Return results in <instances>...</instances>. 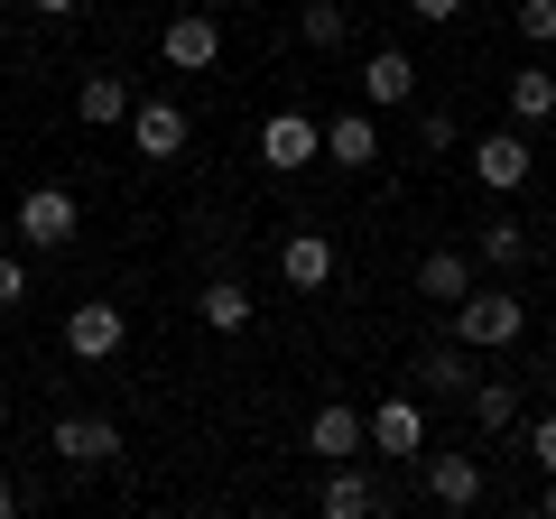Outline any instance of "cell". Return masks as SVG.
<instances>
[{
  "label": "cell",
  "mask_w": 556,
  "mask_h": 519,
  "mask_svg": "<svg viewBox=\"0 0 556 519\" xmlns=\"http://www.w3.org/2000/svg\"><path fill=\"white\" fill-rule=\"evenodd\" d=\"M186 140H195V121H186V102H177V93L130 102V149H139L149 167H159V159H186Z\"/></svg>",
  "instance_id": "6"
},
{
  "label": "cell",
  "mask_w": 556,
  "mask_h": 519,
  "mask_svg": "<svg viewBox=\"0 0 556 519\" xmlns=\"http://www.w3.org/2000/svg\"><path fill=\"white\" fill-rule=\"evenodd\" d=\"M529 464H538V473H556V408H547V418H529Z\"/></svg>",
  "instance_id": "26"
},
{
  "label": "cell",
  "mask_w": 556,
  "mask_h": 519,
  "mask_svg": "<svg viewBox=\"0 0 556 519\" xmlns=\"http://www.w3.org/2000/svg\"><path fill=\"white\" fill-rule=\"evenodd\" d=\"M0 241H10V214H0Z\"/></svg>",
  "instance_id": "34"
},
{
  "label": "cell",
  "mask_w": 556,
  "mask_h": 519,
  "mask_svg": "<svg viewBox=\"0 0 556 519\" xmlns=\"http://www.w3.org/2000/svg\"><path fill=\"white\" fill-rule=\"evenodd\" d=\"M519 38H529V47H556V0H519Z\"/></svg>",
  "instance_id": "25"
},
{
  "label": "cell",
  "mask_w": 556,
  "mask_h": 519,
  "mask_svg": "<svg viewBox=\"0 0 556 519\" xmlns=\"http://www.w3.org/2000/svg\"><path fill=\"white\" fill-rule=\"evenodd\" d=\"M159 56L177 65V75H214V65H223V10H204V0L177 10V20L159 28Z\"/></svg>",
  "instance_id": "4"
},
{
  "label": "cell",
  "mask_w": 556,
  "mask_h": 519,
  "mask_svg": "<svg viewBox=\"0 0 556 519\" xmlns=\"http://www.w3.org/2000/svg\"><path fill=\"white\" fill-rule=\"evenodd\" d=\"M306 455H325V464H353V455H371V418H362L353 400H325L316 418H306Z\"/></svg>",
  "instance_id": "10"
},
{
  "label": "cell",
  "mask_w": 556,
  "mask_h": 519,
  "mask_svg": "<svg viewBox=\"0 0 556 519\" xmlns=\"http://www.w3.org/2000/svg\"><path fill=\"white\" fill-rule=\"evenodd\" d=\"M529 167H538V149L519 140V130H482V140H473V186H482V195H519Z\"/></svg>",
  "instance_id": "7"
},
{
  "label": "cell",
  "mask_w": 556,
  "mask_h": 519,
  "mask_svg": "<svg viewBox=\"0 0 556 519\" xmlns=\"http://www.w3.org/2000/svg\"><path fill=\"white\" fill-rule=\"evenodd\" d=\"M445 334L473 343V353H510V343L529 334V306L510 298V279H501V288H473V298L445 306Z\"/></svg>",
  "instance_id": "1"
},
{
  "label": "cell",
  "mask_w": 556,
  "mask_h": 519,
  "mask_svg": "<svg viewBox=\"0 0 556 519\" xmlns=\"http://www.w3.org/2000/svg\"><path fill=\"white\" fill-rule=\"evenodd\" d=\"M10 510H20V492H10V482H0V519H10Z\"/></svg>",
  "instance_id": "31"
},
{
  "label": "cell",
  "mask_w": 556,
  "mask_h": 519,
  "mask_svg": "<svg viewBox=\"0 0 556 519\" xmlns=\"http://www.w3.org/2000/svg\"><path fill=\"white\" fill-rule=\"evenodd\" d=\"M464 408H473L482 436H510V427H519V380H473V390H464Z\"/></svg>",
  "instance_id": "22"
},
{
  "label": "cell",
  "mask_w": 556,
  "mask_h": 519,
  "mask_svg": "<svg viewBox=\"0 0 556 519\" xmlns=\"http://www.w3.org/2000/svg\"><path fill=\"white\" fill-rule=\"evenodd\" d=\"M204 10H232V0H204Z\"/></svg>",
  "instance_id": "32"
},
{
  "label": "cell",
  "mask_w": 556,
  "mask_h": 519,
  "mask_svg": "<svg viewBox=\"0 0 556 519\" xmlns=\"http://www.w3.org/2000/svg\"><path fill=\"white\" fill-rule=\"evenodd\" d=\"M316 510H325V519H371L380 492L362 482V464H334V473H325V492H316Z\"/></svg>",
  "instance_id": "21"
},
{
  "label": "cell",
  "mask_w": 556,
  "mask_h": 519,
  "mask_svg": "<svg viewBox=\"0 0 556 519\" xmlns=\"http://www.w3.org/2000/svg\"><path fill=\"white\" fill-rule=\"evenodd\" d=\"M538 510H547V519H556V473H547V492H538Z\"/></svg>",
  "instance_id": "30"
},
{
  "label": "cell",
  "mask_w": 556,
  "mask_h": 519,
  "mask_svg": "<svg viewBox=\"0 0 556 519\" xmlns=\"http://www.w3.org/2000/svg\"><path fill=\"white\" fill-rule=\"evenodd\" d=\"M278 279H288V288H325V279H334V241H325V232H288V241H278Z\"/></svg>",
  "instance_id": "18"
},
{
  "label": "cell",
  "mask_w": 556,
  "mask_h": 519,
  "mask_svg": "<svg viewBox=\"0 0 556 519\" xmlns=\"http://www.w3.org/2000/svg\"><path fill=\"white\" fill-rule=\"evenodd\" d=\"M501 102H510L519 130H538V121H556V75H547V65H519V75L501 84Z\"/></svg>",
  "instance_id": "20"
},
{
  "label": "cell",
  "mask_w": 556,
  "mask_h": 519,
  "mask_svg": "<svg viewBox=\"0 0 556 519\" xmlns=\"http://www.w3.org/2000/svg\"><path fill=\"white\" fill-rule=\"evenodd\" d=\"M473 269H482L473 251H427V260H417V298H427V306H455V298H473Z\"/></svg>",
  "instance_id": "17"
},
{
  "label": "cell",
  "mask_w": 556,
  "mask_h": 519,
  "mask_svg": "<svg viewBox=\"0 0 556 519\" xmlns=\"http://www.w3.org/2000/svg\"><path fill=\"white\" fill-rule=\"evenodd\" d=\"M417 390H427V400H464V390H473V343H427V353H417Z\"/></svg>",
  "instance_id": "14"
},
{
  "label": "cell",
  "mask_w": 556,
  "mask_h": 519,
  "mask_svg": "<svg viewBox=\"0 0 556 519\" xmlns=\"http://www.w3.org/2000/svg\"><path fill=\"white\" fill-rule=\"evenodd\" d=\"M28 10H38V20H75L84 0H28Z\"/></svg>",
  "instance_id": "29"
},
{
  "label": "cell",
  "mask_w": 556,
  "mask_h": 519,
  "mask_svg": "<svg viewBox=\"0 0 556 519\" xmlns=\"http://www.w3.org/2000/svg\"><path fill=\"white\" fill-rule=\"evenodd\" d=\"M408 10H417V20H427V28H445V20H464V0H408Z\"/></svg>",
  "instance_id": "28"
},
{
  "label": "cell",
  "mask_w": 556,
  "mask_h": 519,
  "mask_svg": "<svg viewBox=\"0 0 556 519\" xmlns=\"http://www.w3.org/2000/svg\"><path fill=\"white\" fill-rule=\"evenodd\" d=\"M371 455H390V464L427 455V400H417V390H399V400L371 408Z\"/></svg>",
  "instance_id": "8"
},
{
  "label": "cell",
  "mask_w": 556,
  "mask_h": 519,
  "mask_svg": "<svg viewBox=\"0 0 556 519\" xmlns=\"http://www.w3.org/2000/svg\"><path fill=\"white\" fill-rule=\"evenodd\" d=\"M0 436H10V408H0Z\"/></svg>",
  "instance_id": "33"
},
{
  "label": "cell",
  "mask_w": 556,
  "mask_h": 519,
  "mask_svg": "<svg viewBox=\"0 0 556 519\" xmlns=\"http://www.w3.org/2000/svg\"><path fill=\"white\" fill-rule=\"evenodd\" d=\"M417 482H427V501H437V510H482V492H492L482 455H445V445H427V455H417Z\"/></svg>",
  "instance_id": "5"
},
{
  "label": "cell",
  "mask_w": 556,
  "mask_h": 519,
  "mask_svg": "<svg viewBox=\"0 0 556 519\" xmlns=\"http://www.w3.org/2000/svg\"><path fill=\"white\" fill-rule=\"evenodd\" d=\"M47 455H56V464H75V473H102V464H121L130 445H121V427H112V418H56Z\"/></svg>",
  "instance_id": "9"
},
{
  "label": "cell",
  "mask_w": 556,
  "mask_h": 519,
  "mask_svg": "<svg viewBox=\"0 0 556 519\" xmlns=\"http://www.w3.org/2000/svg\"><path fill=\"white\" fill-rule=\"evenodd\" d=\"M121 343H130V316H121L112 298H84L75 316H65V353L75 362H112Z\"/></svg>",
  "instance_id": "11"
},
{
  "label": "cell",
  "mask_w": 556,
  "mask_h": 519,
  "mask_svg": "<svg viewBox=\"0 0 556 519\" xmlns=\"http://www.w3.org/2000/svg\"><path fill=\"white\" fill-rule=\"evenodd\" d=\"M130 102H139L130 75H112V65H93V75L75 84V112L93 121V130H121V121H130Z\"/></svg>",
  "instance_id": "16"
},
{
  "label": "cell",
  "mask_w": 556,
  "mask_h": 519,
  "mask_svg": "<svg viewBox=\"0 0 556 519\" xmlns=\"http://www.w3.org/2000/svg\"><path fill=\"white\" fill-rule=\"evenodd\" d=\"M473 260L492 269V279H510L519 260H529V223H519L510 204H501V214H482V223H473Z\"/></svg>",
  "instance_id": "12"
},
{
  "label": "cell",
  "mask_w": 556,
  "mask_h": 519,
  "mask_svg": "<svg viewBox=\"0 0 556 519\" xmlns=\"http://www.w3.org/2000/svg\"><path fill=\"white\" fill-rule=\"evenodd\" d=\"M362 102H371V112L417 102V65H408V47H380V56H362Z\"/></svg>",
  "instance_id": "13"
},
{
  "label": "cell",
  "mask_w": 556,
  "mask_h": 519,
  "mask_svg": "<svg viewBox=\"0 0 556 519\" xmlns=\"http://www.w3.org/2000/svg\"><path fill=\"white\" fill-rule=\"evenodd\" d=\"M325 159L353 167V177L380 159V121H371V102H362V112H334V121H325Z\"/></svg>",
  "instance_id": "15"
},
{
  "label": "cell",
  "mask_w": 556,
  "mask_h": 519,
  "mask_svg": "<svg viewBox=\"0 0 556 519\" xmlns=\"http://www.w3.org/2000/svg\"><path fill=\"white\" fill-rule=\"evenodd\" d=\"M298 38H306V47H325V56H334V47L353 38V10H343V0H298Z\"/></svg>",
  "instance_id": "23"
},
{
  "label": "cell",
  "mask_w": 556,
  "mask_h": 519,
  "mask_svg": "<svg viewBox=\"0 0 556 519\" xmlns=\"http://www.w3.org/2000/svg\"><path fill=\"white\" fill-rule=\"evenodd\" d=\"M20 298H28V260H10V251H0V316H10Z\"/></svg>",
  "instance_id": "27"
},
{
  "label": "cell",
  "mask_w": 556,
  "mask_h": 519,
  "mask_svg": "<svg viewBox=\"0 0 556 519\" xmlns=\"http://www.w3.org/2000/svg\"><path fill=\"white\" fill-rule=\"evenodd\" d=\"M260 159H269L278 177L316 167V159H325V121H316V112H298V102H278V112L260 121Z\"/></svg>",
  "instance_id": "3"
},
{
  "label": "cell",
  "mask_w": 556,
  "mask_h": 519,
  "mask_svg": "<svg viewBox=\"0 0 556 519\" xmlns=\"http://www.w3.org/2000/svg\"><path fill=\"white\" fill-rule=\"evenodd\" d=\"M417 149H427V159H445V149H464L455 112H417Z\"/></svg>",
  "instance_id": "24"
},
{
  "label": "cell",
  "mask_w": 556,
  "mask_h": 519,
  "mask_svg": "<svg viewBox=\"0 0 556 519\" xmlns=\"http://www.w3.org/2000/svg\"><path fill=\"white\" fill-rule=\"evenodd\" d=\"M10 232H20L28 251H65V241L84 232V204L65 195V186H28V195H20V214H10Z\"/></svg>",
  "instance_id": "2"
},
{
  "label": "cell",
  "mask_w": 556,
  "mask_h": 519,
  "mask_svg": "<svg viewBox=\"0 0 556 519\" xmlns=\"http://www.w3.org/2000/svg\"><path fill=\"white\" fill-rule=\"evenodd\" d=\"M195 316H204V334H251V288L241 279H204V298H195Z\"/></svg>",
  "instance_id": "19"
}]
</instances>
